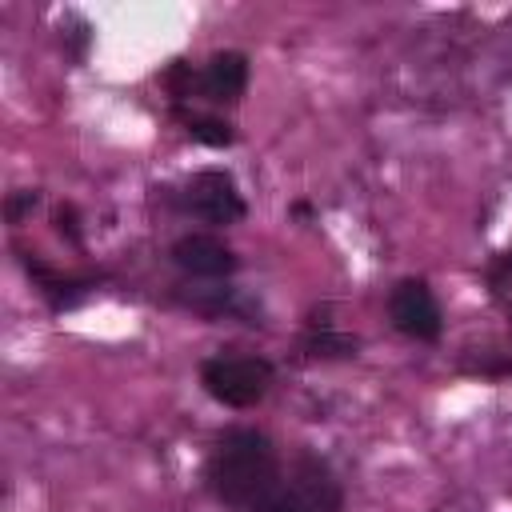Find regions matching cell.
<instances>
[{
  "label": "cell",
  "mask_w": 512,
  "mask_h": 512,
  "mask_svg": "<svg viewBox=\"0 0 512 512\" xmlns=\"http://www.w3.org/2000/svg\"><path fill=\"white\" fill-rule=\"evenodd\" d=\"M272 360L264 356H212L200 364L204 392L224 408H252L272 388Z\"/></svg>",
  "instance_id": "cell-2"
},
{
  "label": "cell",
  "mask_w": 512,
  "mask_h": 512,
  "mask_svg": "<svg viewBox=\"0 0 512 512\" xmlns=\"http://www.w3.org/2000/svg\"><path fill=\"white\" fill-rule=\"evenodd\" d=\"M36 204H40V192H36V188H32V192H28V188H24V192H12V196H8V220L20 224Z\"/></svg>",
  "instance_id": "cell-13"
},
{
  "label": "cell",
  "mask_w": 512,
  "mask_h": 512,
  "mask_svg": "<svg viewBox=\"0 0 512 512\" xmlns=\"http://www.w3.org/2000/svg\"><path fill=\"white\" fill-rule=\"evenodd\" d=\"M204 480L224 508H260L280 484L276 444L256 428H228L208 452Z\"/></svg>",
  "instance_id": "cell-1"
},
{
  "label": "cell",
  "mask_w": 512,
  "mask_h": 512,
  "mask_svg": "<svg viewBox=\"0 0 512 512\" xmlns=\"http://www.w3.org/2000/svg\"><path fill=\"white\" fill-rule=\"evenodd\" d=\"M172 264L184 268L188 276L220 280V276H232V272L240 268V256H236L220 236H208V232H184V236L172 244Z\"/></svg>",
  "instance_id": "cell-5"
},
{
  "label": "cell",
  "mask_w": 512,
  "mask_h": 512,
  "mask_svg": "<svg viewBox=\"0 0 512 512\" xmlns=\"http://www.w3.org/2000/svg\"><path fill=\"white\" fill-rule=\"evenodd\" d=\"M164 84H168L172 96H192V88H196V72H192V64L172 60L168 72H164Z\"/></svg>",
  "instance_id": "cell-12"
},
{
  "label": "cell",
  "mask_w": 512,
  "mask_h": 512,
  "mask_svg": "<svg viewBox=\"0 0 512 512\" xmlns=\"http://www.w3.org/2000/svg\"><path fill=\"white\" fill-rule=\"evenodd\" d=\"M52 224H56V232L72 244V248H80V240H84V232H80V212H76V204H56L52 208Z\"/></svg>",
  "instance_id": "cell-11"
},
{
  "label": "cell",
  "mask_w": 512,
  "mask_h": 512,
  "mask_svg": "<svg viewBox=\"0 0 512 512\" xmlns=\"http://www.w3.org/2000/svg\"><path fill=\"white\" fill-rule=\"evenodd\" d=\"M252 512H304L288 492H276V496H268L260 508H252Z\"/></svg>",
  "instance_id": "cell-14"
},
{
  "label": "cell",
  "mask_w": 512,
  "mask_h": 512,
  "mask_svg": "<svg viewBox=\"0 0 512 512\" xmlns=\"http://www.w3.org/2000/svg\"><path fill=\"white\" fill-rule=\"evenodd\" d=\"M288 496L304 508V512H344V492L332 476V468L316 456H300L296 468H292V484H288Z\"/></svg>",
  "instance_id": "cell-6"
},
{
  "label": "cell",
  "mask_w": 512,
  "mask_h": 512,
  "mask_svg": "<svg viewBox=\"0 0 512 512\" xmlns=\"http://www.w3.org/2000/svg\"><path fill=\"white\" fill-rule=\"evenodd\" d=\"M388 316H392L396 332H404L412 340H424V344L440 340V332H444V312H440L432 288L424 280H416V276H404L388 292Z\"/></svg>",
  "instance_id": "cell-3"
},
{
  "label": "cell",
  "mask_w": 512,
  "mask_h": 512,
  "mask_svg": "<svg viewBox=\"0 0 512 512\" xmlns=\"http://www.w3.org/2000/svg\"><path fill=\"white\" fill-rule=\"evenodd\" d=\"M248 88V56L236 48L212 52L208 64L196 72V92L212 104H236Z\"/></svg>",
  "instance_id": "cell-7"
},
{
  "label": "cell",
  "mask_w": 512,
  "mask_h": 512,
  "mask_svg": "<svg viewBox=\"0 0 512 512\" xmlns=\"http://www.w3.org/2000/svg\"><path fill=\"white\" fill-rule=\"evenodd\" d=\"M360 352V340L348 332H332L328 324H312V332L304 336V356L312 360H352Z\"/></svg>",
  "instance_id": "cell-9"
},
{
  "label": "cell",
  "mask_w": 512,
  "mask_h": 512,
  "mask_svg": "<svg viewBox=\"0 0 512 512\" xmlns=\"http://www.w3.org/2000/svg\"><path fill=\"white\" fill-rule=\"evenodd\" d=\"M184 208L208 224H236L248 216V204L232 180V172L224 168H204L188 180L184 188Z\"/></svg>",
  "instance_id": "cell-4"
},
{
  "label": "cell",
  "mask_w": 512,
  "mask_h": 512,
  "mask_svg": "<svg viewBox=\"0 0 512 512\" xmlns=\"http://www.w3.org/2000/svg\"><path fill=\"white\" fill-rule=\"evenodd\" d=\"M184 128H188L192 140H200V144H208V148H228V144L236 140L232 124L220 120V116H184Z\"/></svg>",
  "instance_id": "cell-10"
},
{
  "label": "cell",
  "mask_w": 512,
  "mask_h": 512,
  "mask_svg": "<svg viewBox=\"0 0 512 512\" xmlns=\"http://www.w3.org/2000/svg\"><path fill=\"white\" fill-rule=\"evenodd\" d=\"M20 264H24V272L36 280V288L44 292V300H48V308H52V312H68V308H76V304L88 296V288H92V280L64 276V272L48 268L36 252H20Z\"/></svg>",
  "instance_id": "cell-8"
}]
</instances>
